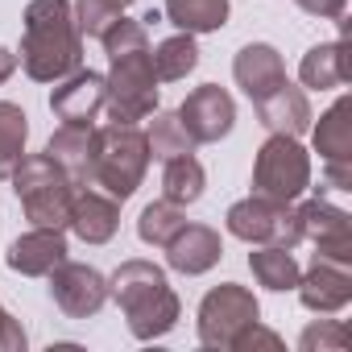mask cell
Segmentation results:
<instances>
[{
	"mask_svg": "<svg viewBox=\"0 0 352 352\" xmlns=\"http://www.w3.org/2000/svg\"><path fill=\"white\" fill-rule=\"evenodd\" d=\"M25 137H30V116L17 104L0 100V179H9L13 166L25 157Z\"/></svg>",
	"mask_w": 352,
	"mask_h": 352,
	"instance_id": "cell-26",
	"label": "cell"
},
{
	"mask_svg": "<svg viewBox=\"0 0 352 352\" xmlns=\"http://www.w3.org/2000/svg\"><path fill=\"white\" fill-rule=\"evenodd\" d=\"M153 54V75H157V83H179V79H187L195 67H199V46H195V34H174V38H166L157 50H149Z\"/></svg>",
	"mask_w": 352,
	"mask_h": 352,
	"instance_id": "cell-25",
	"label": "cell"
},
{
	"mask_svg": "<svg viewBox=\"0 0 352 352\" xmlns=\"http://www.w3.org/2000/svg\"><path fill=\"white\" fill-rule=\"evenodd\" d=\"M108 50V116L112 124H137L157 112V75H153V54H149V34L145 21H129L124 13L100 34Z\"/></svg>",
	"mask_w": 352,
	"mask_h": 352,
	"instance_id": "cell-1",
	"label": "cell"
},
{
	"mask_svg": "<svg viewBox=\"0 0 352 352\" xmlns=\"http://www.w3.org/2000/svg\"><path fill=\"white\" fill-rule=\"evenodd\" d=\"M232 75H236V87L257 104L261 96H270V91L286 79V63H282V54H278L270 42H249V46L236 50Z\"/></svg>",
	"mask_w": 352,
	"mask_h": 352,
	"instance_id": "cell-17",
	"label": "cell"
},
{
	"mask_svg": "<svg viewBox=\"0 0 352 352\" xmlns=\"http://www.w3.org/2000/svg\"><path fill=\"white\" fill-rule=\"evenodd\" d=\"M183 224H187V208L170 204V199H157V204H149V208L137 216V236H141L145 245H153V249H166L170 236L179 232Z\"/></svg>",
	"mask_w": 352,
	"mask_h": 352,
	"instance_id": "cell-27",
	"label": "cell"
},
{
	"mask_svg": "<svg viewBox=\"0 0 352 352\" xmlns=\"http://www.w3.org/2000/svg\"><path fill=\"white\" fill-rule=\"evenodd\" d=\"M298 298L307 311L315 315H336L352 302V261H336V257H315L311 270L298 278Z\"/></svg>",
	"mask_w": 352,
	"mask_h": 352,
	"instance_id": "cell-12",
	"label": "cell"
},
{
	"mask_svg": "<svg viewBox=\"0 0 352 352\" xmlns=\"http://www.w3.org/2000/svg\"><path fill=\"white\" fill-rule=\"evenodd\" d=\"M249 270H253L257 286H265V290H294L302 278L294 249H282V245H257L249 253Z\"/></svg>",
	"mask_w": 352,
	"mask_h": 352,
	"instance_id": "cell-24",
	"label": "cell"
},
{
	"mask_svg": "<svg viewBox=\"0 0 352 352\" xmlns=\"http://www.w3.org/2000/svg\"><path fill=\"white\" fill-rule=\"evenodd\" d=\"M294 5L311 17H327V21H344V9L348 0H294Z\"/></svg>",
	"mask_w": 352,
	"mask_h": 352,
	"instance_id": "cell-32",
	"label": "cell"
},
{
	"mask_svg": "<svg viewBox=\"0 0 352 352\" xmlns=\"http://www.w3.org/2000/svg\"><path fill=\"white\" fill-rule=\"evenodd\" d=\"M17 63L38 83H58L83 67V34L75 25L71 0H30Z\"/></svg>",
	"mask_w": 352,
	"mask_h": 352,
	"instance_id": "cell-2",
	"label": "cell"
},
{
	"mask_svg": "<svg viewBox=\"0 0 352 352\" xmlns=\"http://www.w3.org/2000/svg\"><path fill=\"white\" fill-rule=\"evenodd\" d=\"M108 87L100 71H71L67 79H58V87L50 91V112L63 124H96V116L104 112Z\"/></svg>",
	"mask_w": 352,
	"mask_h": 352,
	"instance_id": "cell-13",
	"label": "cell"
},
{
	"mask_svg": "<svg viewBox=\"0 0 352 352\" xmlns=\"http://www.w3.org/2000/svg\"><path fill=\"white\" fill-rule=\"evenodd\" d=\"M298 348L302 352H344L348 348V323L344 319H319V323H311L302 336H298Z\"/></svg>",
	"mask_w": 352,
	"mask_h": 352,
	"instance_id": "cell-29",
	"label": "cell"
},
{
	"mask_svg": "<svg viewBox=\"0 0 352 352\" xmlns=\"http://www.w3.org/2000/svg\"><path fill=\"white\" fill-rule=\"evenodd\" d=\"M58 261H67V236H63V228H30L5 253V265L13 274H25V278H46Z\"/></svg>",
	"mask_w": 352,
	"mask_h": 352,
	"instance_id": "cell-15",
	"label": "cell"
},
{
	"mask_svg": "<svg viewBox=\"0 0 352 352\" xmlns=\"http://www.w3.org/2000/svg\"><path fill=\"white\" fill-rule=\"evenodd\" d=\"M46 153L71 174L75 187H91V162H96V124H63L50 141Z\"/></svg>",
	"mask_w": 352,
	"mask_h": 352,
	"instance_id": "cell-19",
	"label": "cell"
},
{
	"mask_svg": "<svg viewBox=\"0 0 352 352\" xmlns=\"http://www.w3.org/2000/svg\"><path fill=\"white\" fill-rule=\"evenodd\" d=\"M13 71H17V54L0 46V83H9V79H13Z\"/></svg>",
	"mask_w": 352,
	"mask_h": 352,
	"instance_id": "cell-34",
	"label": "cell"
},
{
	"mask_svg": "<svg viewBox=\"0 0 352 352\" xmlns=\"http://www.w3.org/2000/svg\"><path fill=\"white\" fill-rule=\"evenodd\" d=\"M298 79L302 87L311 91H331V87H344L352 79L348 71V54H344V38L340 42H323V46H311L298 63Z\"/></svg>",
	"mask_w": 352,
	"mask_h": 352,
	"instance_id": "cell-20",
	"label": "cell"
},
{
	"mask_svg": "<svg viewBox=\"0 0 352 352\" xmlns=\"http://www.w3.org/2000/svg\"><path fill=\"white\" fill-rule=\"evenodd\" d=\"M298 212V228H302V241L315 245V257H336V261H352V220L344 208L327 204L323 195L319 199H307Z\"/></svg>",
	"mask_w": 352,
	"mask_h": 352,
	"instance_id": "cell-11",
	"label": "cell"
},
{
	"mask_svg": "<svg viewBox=\"0 0 352 352\" xmlns=\"http://www.w3.org/2000/svg\"><path fill=\"white\" fill-rule=\"evenodd\" d=\"M307 187H311V157L298 145V137L270 133L253 162V195L294 204Z\"/></svg>",
	"mask_w": 352,
	"mask_h": 352,
	"instance_id": "cell-6",
	"label": "cell"
},
{
	"mask_svg": "<svg viewBox=\"0 0 352 352\" xmlns=\"http://www.w3.org/2000/svg\"><path fill=\"white\" fill-rule=\"evenodd\" d=\"M108 5H116V9H120V13H124V9H129V5H133V0H108Z\"/></svg>",
	"mask_w": 352,
	"mask_h": 352,
	"instance_id": "cell-35",
	"label": "cell"
},
{
	"mask_svg": "<svg viewBox=\"0 0 352 352\" xmlns=\"http://www.w3.org/2000/svg\"><path fill=\"white\" fill-rule=\"evenodd\" d=\"M224 224L236 241H249V245H282V249L302 245L294 204H278V199H265V195H249V199L232 204Z\"/></svg>",
	"mask_w": 352,
	"mask_h": 352,
	"instance_id": "cell-7",
	"label": "cell"
},
{
	"mask_svg": "<svg viewBox=\"0 0 352 352\" xmlns=\"http://www.w3.org/2000/svg\"><path fill=\"white\" fill-rule=\"evenodd\" d=\"M0 352H25V327L0 307Z\"/></svg>",
	"mask_w": 352,
	"mask_h": 352,
	"instance_id": "cell-31",
	"label": "cell"
},
{
	"mask_svg": "<svg viewBox=\"0 0 352 352\" xmlns=\"http://www.w3.org/2000/svg\"><path fill=\"white\" fill-rule=\"evenodd\" d=\"M352 104L340 96L315 124V153L323 162H352Z\"/></svg>",
	"mask_w": 352,
	"mask_h": 352,
	"instance_id": "cell-23",
	"label": "cell"
},
{
	"mask_svg": "<svg viewBox=\"0 0 352 352\" xmlns=\"http://www.w3.org/2000/svg\"><path fill=\"white\" fill-rule=\"evenodd\" d=\"M179 120H183V129H187V137H191L195 145H212V141H220V137L232 133V124H236V104H232V96H228L220 83H204V87H195V91L183 100Z\"/></svg>",
	"mask_w": 352,
	"mask_h": 352,
	"instance_id": "cell-10",
	"label": "cell"
},
{
	"mask_svg": "<svg viewBox=\"0 0 352 352\" xmlns=\"http://www.w3.org/2000/svg\"><path fill=\"white\" fill-rule=\"evenodd\" d=\"M50 298L67 319H91L108 302V278L83 261H58L50 274Z\"/></svg>",
	"mask_w": 352,
	"mask_h": 352,
	"instance_id": "cell-9",
	"label": "cell"
},
{
	"mask_svg": "<svg viewBox=\"0 0 352 352\" xmlns=\"http://www.w3.org/2000/svg\"><path fill=\"white\" fill-rule=\"evenodd\" d=\"M228 0H166L162 17L183 34H216L228 25Z\"/></svg>",
	"mask_w": 352,
	"mask_h": 352,
	"instance_id": "cell-22",
	"label": "cell"
},
{
	"mask_svg": "<svg viewBox=\"0 0 352 352\" xmlns=\"http://www.w3.org/2000/svg\"><path fill=\"white\" fill-rule=\"evenodd\" d=\"M220 257H224L220 232L208 228V224H183L179 232L170 236V245H166V261H170V270H179V274H187V278L208 274Z\"/></svg>",
	"mask_w": 352,
	"mask_h": 352,
	"instance_id": "cell-16",
	"label": "cell"
},
{
	"mask_svg": "<svg viewBox=\"0 0 352 352\" xmlns=\"http://www.w3.org/2000/svg\"><path fill=\"white\" fill-rule=\"evenodd\" d=\"M145 141H149V157H157V162L179 157V153H195V141L187 137L179 112H153Z\"/></svg>",
	"mask_w": 352,
	"mask_h": 352,
	"instance_id": "cell-28",
	"label": "cell"
},
{
	"mask_svg": "<svg viewBox=\"0 0 352 352\" xmlns=\"http://www.w3.org/2000/svg\"><path fill=\"white\" fill-rule=\"evenodd\" d=\"M13 195L21 199V212L34 228H67L75 183L50 153H30L13 166Z\"/></svg>",
	"mask_w": 352,
	"mask_h": 352,
	"instance_id": "cell-4",
	"label": "cell"
},
{
	"mask_svg": "<svg viewBox=\"0 0 352 352\" xmlns=\"http://www.w3.org/2000/svg\"><path fill=\"white\" fill-rule=\"evenodd\" d=\"M108 298L120 302L124 319H129V331L137 340H157L166 336L174 323H179V294L170 290L166 274L153 265V261H120V270L108 278Z\"/></svg>",
	"mask_w": 352,
	"mask_h": 352,
	"instance_id": "cell-3",
	"label": "cell"
},
{
	"mask_svg": "<svg viewBox=\"0 0 352 352\" xmlns=\"http://www.w3.org/2000/svg\"><path fill=\"white\" fill-rule=\"evenodd\" d=\"M149 170V141L137 124H104L96 129V162H91V187L112 199H129Z\"/></svg>",
	"mask_w": 352,
	"mask_h": 352,
	"instance_id": "cell-5",
	"label": "cell"
},
{
	"mask_svg": "<svg viewBox=\"0 0 352 352\" xmlns=\"http://www.w3.org/2000/svg\"><path fill=\"white\" fill-rule=\"evenodd\" d=\"M257 298L249 286H236V282H220L216 290L204 294L199 302V344L204 348H232V340L257 323Z\"/></svg>",
	"mask_w": 352,
	"mask_h": 352,
	"instance_id": "cell-8",
	"label": "cell"
},
{
	"mask_svg": "<svg viewBox=\"0 0 352 352\" xmlns=\"http://www.w3.org/2000/svg\"><path fill=\"white\" fill-rule=\"evenodd\" d=\"M67 228L83 245H108L116 236V228H120V199L104 195L100 187H75Z\"/></svg>",
	"mask_w": 352,
	"mask_h": 352,
	"instance_id": "cell-14",
	"label": "cell"
},
{
	"mask_svg": "<svg viewBox=\"0 0 352 352\" xmlns=\"http://www.w3.org/2000/svg\"><path fill=\"white\" fill-rule=\"evenodd\" d=\"M257 116H261V124L270 129V133H286V137H302L307 129H311V104H307V96H302V87H294L290 79H282L270 96H261L257 104Z\"/></svg>",
	"mask_w": 352,
	"mask_h": 352,
	"instance_id": "cell-18",
	"label": "cell"
},
{
	"mask_svg": "<svg viewBox=\"0 0 352 352\" xmlns=\"http://www.w3.org/2000/svg\"><path fill=\"white\" fill-rule=\"evenodd\" d=\"M204 187H208V174L195 153H179V157L162 162V199L187 208V204L204 199Z\"/></svg>",
	"mask_w": 352,
	"mask_h": 352,
	"instance_id": "cell-21",
	"label": "cell"
},
{
	"mask_svg": "<svg viewBox=\"0 0 352 352\" xmlns=\"http://www.w3.org/2000/svg\"><path fill=\"white\" fill-rule=\"evenodd\" d=\"M71 13H75V25H79L83 38H100V34L120 17V9L108 5V0H75Z\"/></svg>",
	"mask_w": 352,
	"mask_h": 352,
	"instance_id": "cell-30",
	"label": "cell"
},
{
	"mask_svg": "<svg viewBox=\"0 0 352 352\" xmlns=\"http://www.w3.org/2000/svg\"><path fill=\"white\" fill-rule=\"evenodd\" d=\"M323 183L331 191H352V162H323Z\"/></svg>",
	"mask_w": 352,
	"mask_h": 352,
	"instance_id": "cell-33",
	"label": "cell"
}]
</instances>
